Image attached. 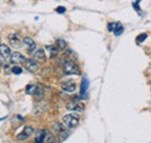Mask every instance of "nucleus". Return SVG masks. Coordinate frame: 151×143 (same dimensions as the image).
<instances>
[{"instance_id": "1", "label": "nucleus", "mask_w": 151, "mask_h": 143, "mask_svg": "<svg viewBox=\"0 0 151 143\" xmlns=\"http://www.w3.org/2000/svg\"><path fill=\"white\" fill-rule=\"evenodd\" d=\"M60 63H62V65H63V71H64L65 74L71 76V74H79V73H80L78 65L76 64L71 58L63 57L62 61H60Z\"/></svg>"}, {"instance_id": "2", "label": "nucleus", "mask_w": 151, "mask_h": 143, "mask_svg": "<svg viewBox=\"0 0 151 143\" xmlns=\"http://www.w3.org/2000/svg\"><path fill=\"white\" fill-rule=\"evenodd\" d=\"M54 130L56 131L57 137H58V141H59V142L66 140V139L69 137V135H70L69 129L65 127V125H62V124H59V122L54 124Z\"/></svg>"}, {"instance_id": "3", "label": "nucleus", "mask_w": 151, "mask_h": 143, "mask_svg": "<svg viewBox=\"0 0 151 143\" xmlns=\"http://www.w3.org/2000/svg\"><path fill=\"white\" fill-rule=\"evenodd\" d=\"M63 124L65 125L66 128L71 129V128H75L79 124V116L75 114V113H70V114H66L63 116Z\"/></svg>"}, {"instance_id": "4", "label": "nucleus", "mask_w": 151, "mask_h": 143, "mask_svg": "<svg viewBox=\"0 0 151 143\" xmlns=\"http://www.w3.org/2000/svg\"><path fill=\"white\" fill-rule=\"evenodd\" d=\"M33 134H34V128H33V127H30V126H26V127L23 128V130L18 134L17 139H18L19 141H24V140L29 139Z\"/></svg>"}, {"instance_id": "5", "label": "nucleus", "mask_w": 151, "mask_h": 143, "mask_svg": "<svg viewBox=\"0 0 151 143\" xmlns=\"http://www.w3.org/2000/svg\"><path fill=\"white\" fill-rule=\"evenodd\" d=\"M8 41H9V44L13 48H20L22 46V40H21L19 34H17V33L9 34L8 35Z\"/></svg>"}, {"instance_id": "6", "label": "nucleus", "mask_w": 151, "mask_h": 143, "mask_svg": "<svg viewBox=\"0 0 151 143\" xmlns=\"http://www.w3.org/2000/svg\"><path fill=\"white\" fill-rule=\"evenodd\" d=\"M23 64H24V68H26L29 72H36L37 71L38 64L35 59H32V58L26 59V62H24Z\"/></svg>"}, {"instance_id": "7", "label": "nucleus", "mask_w": 151, "mask_h": 143, "mask_svg": "<svg viewBox=\"0 0 151 143\" xmlns=\"http://www.w3.org/2000/svg\"><path fill=\"white\" fill-rule=\"evenodd\" d=\"M22 44L27 47L28 53H30V54L34 53L35 49H36V44H35V42L33 41V38H30V37H24V38L22 40Z\"/></svg>"}, {"instance_id": "8", "label": "nucleus", "mask_w": 151, "mask_h": 143, "mask_svg": "<svg viewBox=\"0 0 151 143\" xmlns=\"http://www.w3.org/2000/svg\"><path fill=\"white\" fill-rule=\"evenodd\" d=\"M66 108L69 109V110H75V112H81L83 109H84V104H81V103H79V101H71V103H69V104H66Z\"/></svg>"}, {"instance_id": "9", "label": "nucleus", "mask_w": 151, "mask_h": 143, "mask_svg": "<svg viewBox=\"0 0 151 143\" xmlns=\"http://www.w3.org/2000/svg\"><path fill=\"white\" fill-rule=\"evenodd\" d=\"M34 59L36 62H40V63H44L47 61V56H45V51L44 49H37L35 53H34Z\"/></svg>"}, {"instance_id": "10", "label": "nucleus", "mask_w": 151, "mask_h": 143, "mask_svg": "<svg viewBox=\"0 0 151 143\" xmlns=\"http://www.w3.org/2000/svg\"><path fill=\"white\" fill-rule=\"evenodd\" d=\"M88 79H87V77H84L83 78V80H81V85H80V95H81V98H87L86 95V93H87V89H88Z\"/></svg>"}, {"instance_id": "11", "label": "nucleus", "mask_w": 151, "mask_h": 143, "mask_svg": "<svg viewBox=\"0 0 151 143\" xmlns=\"http://www.w3.org/2000/svg\"><path fill=\"white\" fill-rule=\"evenodd\" d=\"M11 62L12 63H24L26 62V57L21 53L15 51V53H13L11 55Z\"/></svg>"}, {"instance_id": "12", "label": "nucleus", "mask_w": 151, "mask_h": 143, "mask_svg": "<svg viewBox=\"0 0 151 143\" xmlns=\"http://www.w3.org/2000/svg\"><path fill=\"white\" fill-rule=\"evenodd\" d=\"M0 55H1V57L4 58V59H7V58H9L11 57V48L7 46V44H0Z\"/></svg>"}, {"instance_id": "13", "label": "nucleus", "mask_w": 151, "mask_h": 143, "mask_svg": "<svg viewBox=\"0 0 151 143\" xmlns=\"http://www.w3.org/2000/svg\"><path fill=\"white\" fill-rule=\"evenodd\" d=\"M47 129H41L38 130L35 135V143H44L45 142V137H47Z\"/></svg>"}, {"instance_id": "14", "label": "nucleus", "mask_w": 151, "mask_h": 143, "mask_svg": "<svg viewBox=\"0 0 151 143\" xmlns=\"http://www.w3.org/2000/svg\"><path fill=\"white\" fill-rule=\"evenodd\" d=\"M62 90H63V91H65V92H69V93L75 92L76 91V84L75 83H72V82L63 83V84H62Z\"/></svg>"}, {"instance_id": "15", "label": "nucleus", "mask_w": 151, "mask_h": 143, "mask_svg": "<svg viewBox=\"0 0 151 143\" xmlns=\"http://www.w3.org/2000/svg\"><path fill=\"white\" fill-rule=\"evenodd\" d=\"M123 30H124V28H123V26L120 23V22H115V26H114V35L115 36H119L121 35L122 33H123Z\"/></svg>"}, {"instance_id": "16", "label": "nucleus", "mask_w": 151, "mask_h": 143, "mask_svg": "<svg viewBox=\"0 0 151 143\" xmlns=\"http://www.w3.org/2000/svg\"><path fill=\"white\" fill-rule=\"evenodd\" d=\"M36 89H37V85L29 84V85H27V87H26V93H27V94H35Z\"/></svg>"}, {"instance_id": "17", "label": "nucleus", "mask_w": 151, "mask_h": 143, "mask_svg": "<svg viewBox=\"0 0 151 143\" xmlns=\"http://www.w3.org/2000/svg\"><path fill=\"white\" fill-rule=\"evenodd\" d=\"M45 143H56V137L52 133H50L49 130L47 131V137H45Z\"/></svg>"}, {"instance_id": "18", "label": "nucleus", "mask_w": 151, "mask_h": 143, "mask_svg": "<svg viewBox=\"0 0 151 143\" xmlns=\"http://www.w3.org/2000/svg\"><path fill=\"white\" fill-rule=\"evenodd\" d=\"M48 49H49V51H50V57L51 58H55L58 54V51H59V49L57 48L56 46H50V47H48Z\"/></svg>"}, {"instance_id": "19", "label": "nucleus", "mask_w": 151, "mask_h": 143, "mask_svg": "<svg viewBox=\"0 0 151 143\" xmlns=\"http://www.w3.org/2000/svg\"><path fill=\"white\" fill-rule=\"evenodd\" d=\"M66 42L64 41V40H62V38H58L57 40V42H56V47L59 49V50H64L65 48H66Z\"/></svg>"}, {"instance_id": "20", "label": "nucleus", "mask_w": 151, "mask_h": 143, "mask_svg": "<svg viewBox=\"0 0 151 143\" xmlns=\"http://www.w3.org/2000/svg\"><path fill=\"white\" fill-rule=\"evenodd\" d=\"M147 38H148V34H147V33H142V34H139V35L136 37V42H137V43H142V42H144Z\"/></svg>"}, {"instance_id": "21", "label": "nucleus", "mask_w": 151, "mask_h": 143, "mask_svg": "<svg viewBox=\"0 0 151 143\" xmlns=\"http://www.w3.org/2000/svg\"><path fill=\"white\" fill-rule=\"evenodd\" d=\"M43 89L41 87V86H37V89H36V92H35V97H37V99H42V97H43Z\"/></svg>"}, {"instance_id": "22", "label": "nucleus", "mask_w": 151, "mask_h": 143, "mask_svg": "<svg viewBox=\"0 0 151 143\" xmlns=\"http://www.w3.org/2000/svg\"><path fill=\"white\" fill-rule=\"evenodd\" d=\"M12 72H13L14 74H20V73L22 72V69H21L20 66H13V68H12Z\"/></svg>"}, {"instance_id": "23", "label": "nucleus", "mask_w": 151, "mask_h": 143, "mask_svg": "<svg viewBox=\"0 0 151 143\" xmlns=\"http://www.w3.org/2000/svg\"><path fill=\"white\" fill-rule=\"evenodd\" d=\"M65 7H63V6H59V7H57L56 8V12L57 13H59V14H63V13H65Z\"/></svg>"}, {"instance_id": "24", "label": "nucleus", "mask_w": 151, "mask_h": 143, "mask_svg": "<svg viewBox=\"0 0 151 143\" xmlns=\"http://www.w3.org/2000/svg\"><path fill=\"white\" fill-rule=\"evenodd\" d=\"M114 26H115V22H111V23H108L107 28H108V30H109V32H113V30H114Z\"/></svg>"}]
</instances>
